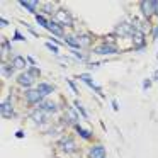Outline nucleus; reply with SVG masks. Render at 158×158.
Listing matches in <instances>:
<instances>
[{"label":"nucleus","mask_w":158,"mask_h":158,"mask_svg":"<svg viewBox=\"0 0 158 158\" xmlns=\"http://www.w3.org/2000/svg\"><path fill=\"white\" fill-rule=\"evenodd\" d=\"M156 9H158V2H153V0H144L141 4V10L146 17H150L153 12H156Z\"/></svg>","instance_id":"nucleus-1"},{"label":"nucleus","mask_w":158,"mask_h":158,"mask_svg":"<svg viewBox=\"0 0 158 158\" xmlns=\"http://www.w3.org/2000/svg\"><path fill=\"white\" fill-rule=\"evenodd\" d=\"M153 36H155V39H158V27L155 29V34H153Z\"/></svg>","instance_id":"nucleus-32"},{"label":"nucleus","mask_w":158,"mask_h":158,"mask_svg":"<svg viewBox=\"0 0 158 158\" xmlns=\"http://www.w3.org/2000/svg\"><path fill=\"white\" fill-rule=\"evenodd\" d=\"M44 12H51V5H49V4L44 5Z\"/></svg>","instance_id":"nucleus-29"},{"label":"nucleus","mask_w":158,"mask_h":158,"mask_svg":"<svg viewBox=\"0 0 158 158\" xmlns=\"http://www.w3.org/2000/svg\"><path fill=\"white\" fill-rule=\"evenodd\" d=\"M29 73H31L32 77H38V75H39V70H38V68H32V70H31V72H29Z\"/></svg>","instance_id":"nucleus-26"},{"label":"nucleus","mask_w":158,"mask_h":158,"mask_svg":"<svg viewBox=\"0 0 158 158\" xmlns=\"http://www.w3.org/2000/svg\"><path fill=\"white\" fill-rule=\"evenodd\" d=\"M41 110H44L46 114H51L56 110V104L51 102V100H48V102H41Z\"/></svg>","instance_id":"nucleus-12"},{"label":"nucleus","mask_w":158,"mask_h":158,"mask_svg":"<svg viewBox=\"0 0 158 158\" xmlns=\"http://www.w3.org/2000/svg\"><path fill=\"white\" fill-rule=\"evenodd\" d=\"M66 117L75 124H77V121H78V114H77V110H73L72 107H66Z\"/></svg>","instance_id":"nucleus-15"},{"label":"nucleus","mask_w":158,"mask_h":158,"mask_svg":"<svg viewBox=\"0 0 158 158\" xmlns=\"http://www.w3.org/2000/svg\"><path fill=\"white\" fill-rule=\"evenodd\" d=\"M150 80H144V82H143V87H144V89H148V87H150Z\"/></svg>","instance_id":"nucleus-28"},{"label":"nucleus","mask_w":158,"mask_h":158,"mask_svg":"<svg viewBox=\"0 0 158 158\" xmlns=\"http://www.w3.org/2000/svg\"><path fill=\"white\" fill-rule=\"evenodd\" d=\"M112 109H114V110H117V109H119V106H117V102H116V100L112 102Z\"/></svg>","instance_id":"nucleus-31"},{"label":"nucleus","mask_w":158,"mask_h":158,"mask_svg":"<svg viewBox=\"0 0 158 158\" xmlns=\"http://www.w3.org/2000/svg\"><path fill=\"white\" fill-rule=\"evenodd\" d=\"M116 51H117L116 46H112V44H104V46H100V48L95 49V53H99V55H112V53H116Z\"/></svg>","instance_id":"nucleus-11"},{"label":"nucleus","mask_w":158,"mask_h":158,"mask_svg":"<svg viewBox=\"0 0 158 158\" xmlns=\"http://www.w3.org/2000/svg\"><path fill=\"white\" fill-rule=\"evenodd\" d=\"M72 21H73L72 15H70L66 10H60L58 14H56V19H55V22H58V24H63V26H72V24H73Z\"/></svg>","instance_id":"nucleus-3"},{"label":"nucleus","mask_w":158,"mask_h":158,"mask_svg":"<svg viewBox=\"0 0 158 158\" xmlns=\"http://www.w3.org/2000/svg\"><path fill=\"white\" fill-rule=\"evenodd\" d=\"M19 4H21L22 7H26L29 12H34V10H36V5H38V2H36V0H34V2H27V0H21Z\"/></svg>","instance_id":"nucleus-14"},{"label":"nucleus","mask_w":158,"mask_h":158,"mask_svg":"<svg viewBox=\"0 0 158 158\" xmlns=\"http://www.w3.org/2000/svg\"><path fill=\"white\" fill-rule=\"evenodd\" d=\"M34 78L36 77H32L31 73H22V75H19V83H21L22 87H31L32 83H34Z\"/></svg>","instance_id":"nucleus-6"},{"label":"nucleus","mask_w":158,"mask_h":158,"mask_svg":"<svg viewBox=\"0 0 158 158\" xmlns=\"http://www.w3.org/2000/svg\"><path fill=\"white\" fill-rule=\"evenodd\" d=\"M12 65H14V68L19 70V68H24V66H26V61H24V58H22V56H15Z\"/></svg>","instance_id":"nucleus-18"},{"label":"nucleus","mask_w":158,"mask_h":158,"mask_svg":"<svg viewBox=\"0 0 158 158\" xmlns=\"http://www.w3.org/2000/svg\"><path fill=\"white\" fill-rule=\"evenodd\" d=\"M153 80H158V70L155 72V75H153Z\"/></svg>","instance_id":"nucleus-33"},{"label":"nucleus","mask_w":158,"mask_h":158,"mask_svg":"<svg viewBox=\"0 0 158 158\" xmlns=\"http://www.w3.org/2000/svg\"><path fill=\"white\" fill-rule=\"evenodd\" d=\"M75 107H78V110H80V114H82V116H83V117H89V116H87V112H85V109H83V107H82V106H80V104H78V102H75Z\"/></svg>","instance_id":"nucleus-21"},{"label":"nucleus","mask_w":158,"mask_h":158,"mask_svg":"<svg viewBox=\"0 0 158 158\" xmlns=\"http://www.w3.org/2000/svg\"><path fill=\"white\" fill-rule=\"evenodd\" d=\"M68 85H70V87H72V90H73V92H75V94H77V92H78V90H77V85H75V83H73V82H72V80H68Z\"/></svg>","instance_id":"nucleus-25"},{"label":"nucleus","mask_w":158,"mask_h":158,"mask_svg":"<svg viewBox=\"0 0 158 158\" xmlns=\"http://www.w3.org/2000/svg\"><path fill=\"white\" fill-rule=\"evenodd\" d=\"M26 97H27V102H31V104H39L43 99H44V95H43V94L39 92L38 89H34V90H27Z\"/></svg>","instance_id":"nucleus-4"},{"label":"nucleus","mask_w":158,"mask_h":158,"mask_svg":"<svg viewBox=\"0 0 158 158\" xmlns=\"http://www.w3.org/2000/svg\"><path fill=\"white\" fill-rule=\"evenodd\" d=\"M89 156L90 158H106V150H104L100 144H97V146H94L92 150L89 151Z\"/></svg>","instance_id":"nucleus-7"},{"label":"nucleus","mask_w":158,"mask_h":158,"mask_svg":"<svg viewBox=\"0 0 158 158\" xmlns=\"http://www.w3.org/2000/svg\"><path fill=\"white\" fill-rule=\"evenodd\" d=\"M60 146H61L65 151H68V153H72V151H75V148H77V146H75V143H73L72 139H63L61 143H60Z\"/></svg>","instance_id":"nucleus-13"},{"label":"nucleus","mask_w":158,"mask_h":158,"mask_svg":"<svg viewBox=\"0 0 158 158\" xmlns=\"http://www.w3.org/2000/svg\"><path fill=\"white\" fill-rule=\"evenodd\" d=\"M134 29H133V26L129 24V22H123V24H119L116 27V34L117 36H134Z\"/></svg>","instance_id":"nucleus-2"},{"label":"nucleus","mask_w":158,"mask_h":158,"mask_svg":"<svg viewBox=\"0 0 158 158\" xmlns=\"http://www.w3.org/2000/svg\"><path fill=\"white\" fill-rule=\"evenodd\" d=\"M48 48L51 49L53 53H58V46H55V44H51V43H48Z\"/></svg>","instance_id":"nucleus-23"},{"label":"nucleus","mask_w":158,"mask_h":158,"mask_svg":"<svg viewBox=\"0 0 158 158\" xmlns=\"http://www.w3.org/2000/svg\"><path fill=\"white\" fill-rule=\"evenodd\" d=\"M10 73H12V70L7 68L5 63H2V77H10Z\"/></svg>","instance_id":"nucleus-20"},{"label":"nucleus","mask_w":158,"mask_h":158,"mask_svg":"<svg viewBox=\"0 0 158 158\" xmlns=\"http://www.w3.org/2000/svg\"><path fill=\"white\" fill-rule=\"evenodd\" d=\"M46 29H49V31H51L53 34H56L58 38H61V36H63V29H61V26H60L58 22H55V21L48 22V26H46Z\"/></svg>","instance_id":"nucleus-8"},{"label":"nucleus","mask_w":158,"mask_h":158,"mask_svg":"<svg viewBox=\"0 0 158 158\" xmlns=\"http://www.w3.org/2000/svg\"><path fill=\"white\" fill-rule=\"evenodd\" d=\"M15 39H21V41H24V36H21L19 32H15Z\"/></svg>","instance_id":"nucleus-30"},{"label":"nucleus","mask_w":158,"mask_h":158,"mask_svg":"<svg viewBox=\"0 0 158 158\" xmlns=\"http://www.w3.org/2000/svg\"><path fill=\"white\" fill-rule=\"evenodd\" d=\"M0 110H2V117H14V110H12V106H10V100L5 99L4 102L0 104Z\"/></svg>","instance_id":"nucleus-5"},{"label":"nucleus","mask_w":158,"mask_h":158,"mask_svg":"<svg viewBox=\"0 0 158 158\" xmlns=\"http://www.w3.org/2000/svg\"><path fill=\"white\" fill-rule=\"evenodd\" d=\"M27 61H29V63H32V65H36V63H38L34 58H32V56H27Z\"/></svg>","instance_id":"nucleus-27"},{"label":"nucleus","mask_w":158,"mask_h":158,"mask_svg":"<svg viewBox=\"0 0 158 158\" xmlns=\"http://www.w3.org/2000/svg\"><path fill=\"white\" fill-rule=\"evenodd\" d=\"M31 117L34 119V123H38V124H43V123L48 121V114H46L44 110H36V112L31 114Z\"/></svg>","instance_id":"nucleus-9"},{"label":"nucleus","mask_w":158,"mask_h":158,"mask_svg":"<svg viewBox=\"0 0 158 158\" xmlns=\"http://www.w3.org/2000/svg\"><path fill=\"white\" fill-rule=\"evenodd\" d=\"M38 90L43 94V95H48V94H51V92H53V87L49 85V83H41V85L38 87Z\"/></svg>","instance_id":"nucleus-16"},{"label":"nucleus","mask_w":158,"mask_h":158,"mask_svg":"<svg viewBox=\"0 0 158 158\" xmlns=\"http://www.w3.org/2000/svg\"><path fill=\"white\" fill-rule=\"evenodd\" d=\"M66 43H68V44L72 46V49H78V48H82V46H80V43L77 41L75 38H72V36H66Z\"/></svg>","instance_id":"nucleus-19"},{"label":"nucleus","mask_w":158,"mask_h":158,"mask_svg":"<svg viewBox=\"0 0 158 158\" xmlns=\"http://www.w3.org/2000/svg\"><path fill=\"white\" fill-rule=\"evenodd\" d=\"M38 22L43 26V27H46V26H48V22H46V19L43 17V15H38Z\"/></svg>","instance_id":"nucleus-22"},{"label":"nucleus","mask_w":158,"mask_h":158,"mask_svg":"<svg viewBox=\"0 0 158 158\" xmlns=\"http://www.w3.org/2000/svg\"><path fill=\"white\" fill-rule=\"evenodd\" d=\"M77 131H78V133H80V134H82V136H83V138H89V133H85V131H83V129H82V127H78V126H77Z\"/></svg>","instance_id":"nucleus-24"},{"label":"nucleus","mask_w":158,"mask_h":158,"mask_svg":"<svg viewBox=\"0 0 158 158\" xmlns=\"http://www.w3.org/2000/svg\"><path fill=\"white\" fill-rule=\"evenodd\" d=\"M133 39H134V44H136L138 48H141V46L144 44V39H143V34H141V32H134Z\"/></svg>","instance_id":"nucleus-17"},{"label":"nucleus","mask_w":158,"mask_h":158,"mask_svg":"<svg viewBox=\"0 0 158 158\" xmlns=\"http://www.w3.org/2000/svg\"><path fill=\"white\" fill-rule=\"evenodd\" d=\"M80 78H82V80H83V82H85V83H87V85H90V87H92V89H94V90H95V92H97V94H100V95H104V94H102V89H100V87H99V85H97V83H95V82H94V80H92V78H90V75H80Z\"/></svg>","instance_id":"nucleus-10"}]
</instances>
